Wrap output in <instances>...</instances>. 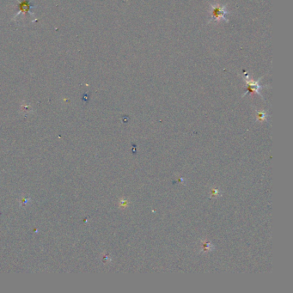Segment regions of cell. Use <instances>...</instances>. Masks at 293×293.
<instances>
[{
  "label": "cell",
  "instance_id": "cell-1",
  "mask_svg": "<svg viewBox=\"0 0 293 293\" xmlns=\"http://www.w3.org/2000/svg\"><path fill=\"white\" fill-rule=\"evenodd\" d=\"M209 14H210V19L208 23H219L221 22H229L228 16H230V11L227 9L226 5L221 4L219 3H213L210 5L209 9Z\"/></svg>",
  "mask_w": 293,
  "mask_h": 293
},
{
  "label": "cell",
  "instance_id": "cell-3",
  "mask_svg": "<svg viewBox=\"0 0 293 293\" xmlns=\"http://www.w3.org/2000/svg\"><path fill=\"white\" fill-rule=\"evenodd\" d=\"M257 120L259 121H267V118H268V114L266 113V112H262V111H257Z\"/></svg>",
  "mask_w": 293,
  "mask_h": 293
},
{
  "label": "cell",
  "instance_id": "cell-2",
  "mask_svg": "<svg viewBox=\"0 0 293 293\" xmlns=\"http://www.w3.org/2000/svg\"><path fill=\"white\" fill-rule=\"evenodd\" d=\"M242 78H243V80H244V82L246 83L247 84V91L244 93V95L242 96H244L245 95H248L250 92H255V93H257L258 95L261 96V97H262L261 94V90L262 88H265L266 87V85H261L260 84V80L262 78H261L259 80H256V81H254V79H252V78H250V76L248 75V72L246 71H244L243 70V75H242Z\"/></svg>",
  "mask_w": 293,
  "mask_h": 293
}]
</instances>
